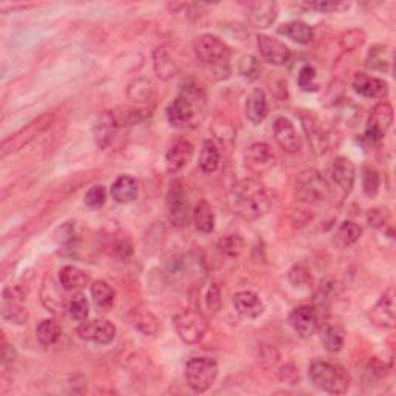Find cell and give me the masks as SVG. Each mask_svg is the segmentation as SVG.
<instances>
[{"label": "cell", "instance_id": "obj_1", "mask_svg": "<svg viewBox=\"0 0 396 396\" xmlns=\"http://www.w3.org/2000/svg\"><path fill=\"white\" fill-rule=\"evenodd\" d=\"M229 206L240 219L254 221L270 211L271 198L260 182L254 178H243L232 186Z\"/></svg>", "mask_w": 396, "mask_h": 396}, {"label": "cell", "instance_id": "obj_2", "mask_svg": "<svg viewBox=\"0 0 396 396\" xmlns=\"http://www.w3.org/2000/svg\"><path fill=\"white\" fill-rule=\"evenodd\" d=\"M194 53L203 67L212 75H219V79H225L229 75L231 48L214 34H200L194 40Z\"/></svg>", "mask_w": 396, "mask_h": 396}, {"label": "cell", "instance_id": "obj_3", "mask_svg": "<svg viewBox=\"0 0 396 396\" xmlns=\"http://www.w3.org/2000/svg\"><path fill=\"white\" fill-rule=\"evenodd\" d=\"M204 106V92L194 82H186L182 93L167 107V121L175 128L194 126L198 111Z\"/></svg>", "mask_w": 396, "mask_h": 396}, {"label": "cell", "instance_id": "obj_4", "mask_svg": "<svg viewBox=\"0 0 396 396\" xmlns=\"http://www.w3.org/2000/svg\"><path fill=\"white\" fill-rule=\"evenodd\" d=\"M308 378L316 389L330 395L347 393L351 384V376L346 368L326 361H313L308 368Z\"/></svg>", "mask_w": 396, "mask_h": 396}, {"label": "cell", "instance_id": "obj_5", "mask_svg": "<svg viewBox=\"0 0 396 396\" xmlns=\"http://www.w3.org/2000/svg\"><path fill=\"white\" fill-rule=\"evenodd\" d=\"M297 200L307 204H322L330 200L331 189L317 170H305L296 180Z\"/></svg>", "mask_w": 396, "mask_h": 396}, {"label": "cell", "instance_id": "obj_6", "mask_svg": "<svg viewBox=\"0 0 396 396\" xmlns=\"http://www.w3.org/2000/svg\"><path fill=\"white\" fill-rule=\"evenodd\" d=\"M219 375V365L212 358H192L186 364L185 378L187 385L197 393L209 390Z\"/></svg>", "mask_w": 396, "mask_h": 396}, {"label": "cell", "instance_id": "obj_7", "mask_svg": "<svg viewBox=\"0 0 396 396\" xmlns=\"http://www.w3.org/2000/svg\"><path fill=\"white\" fill-rule=\"evenodd\" d=\"M174 325L180 339L187 343V346H195V343L200 342L209 329L208 319H206L202 312L194 308L183 309L182 313H178L174 317Z\"/></svg>", "mask_w": 396, "mask_h": 396}, {"label": "cell", "instance_id": "obj_8", "mask_svg": "<svg viewBox=\"0 0 396 396\" xmlns=\"http://www.w3.org/2000/svg\"><path fill=\"white\" fill-rule=\"evenodd\" d=\"M51 123H53V115H42L38 119H34V121H31L27 127L21 128L19 132H16L10 138H6V140L2 143V145H0V157L5 158L6 155L25 148V145L30 144L33 140H36L39 135L48 131L51 127Z\"/></svg>", "mask_w": 396, "mask_h": 396}, {"label": "cell", "instance_id": "obj_9", "mask_svg": "<svg viewBox=\"0 0 396 396\" xmlns=\"http://www.w3.org/2000/svg\"><path fill=\"white\" fill-rule=\"evenodd\" d=\"M169 221L172 226L185 228L189 221V203L182 180H174L167 191Z\"/></svg>", "mask_w": 396, "mask_h": 396}, {"label": "cell", "instance_id": "obj_10", "mask_svg": "<svg viewBox=\"0 0 396 396\" xmlns=\"http://www.w3.org/2000/svg\"><path fill=\"white\" fill-rule=\"evenodd\" d=\"M393 124V107L390 102L383 101L370 111L365 128V140L370 143L381 141Z\"/></svg>", "mask_w": 396, "mask_h": 396}, {"label": "cell", "instance_id": "obj_11", "mask_svg": "<svg viewBox=\"0 0 396 396\" xmlns=\"http://www.w3.org/2000/svg\"><path fill=\"white\" fill-rule=\"evenodd\" d=\"M77 336L82 341L99 343V346H107L114 342L116 336V326L107 319H94L84 321L77 326Z\"/></svg>", "mask_w": 396, "mask_h": 396}, {"label": "cell", "instance_id": "obj_12", "mask_svg": "<svg viewBox=\"0 0 396 396\" xmlns=\"http://www.w3.org/2000/svg\"><path fill=\"white\" fill-rule=\"evenodd\" d=\"M288 322L297 336L302 339H308L316 333L319 319H317V313L313 307L302 305L292 309Z\"/></svg>", "mask_w": 396, "mask_h": 396}, {"label": "cell", "instance_id": "obj_13", "mask_svg": "<svg viewBox=\"0 0 396 396\" xmlns=\"http://www.w3.org/2000/svg\"><path fill=\"white\" fill-rule=\"evenodd\" d=\"M257 47H259L265 61L273 65H285L291 57L290 48L282 40L271 38L268 34H259L257 36Z\"/></svg>", "mask_w": 396, "mask_h": 396}, {"label": "cell", "instance_id": "obj_14", "mask_svg": "<svg viewBox=\"0 0 396 396\" xmlns=\"http://www.w3.org/2000/svg\"><path fill=\"white\" fill-rule=\"evenodd\" d=\"M300 121H302V127L305 131L309 148H312V150L316 155H322L326 150V148H329V138H326L321 121L317 119V116L309 114V111L308 114L300 115Z\"/></svg>", "mask_w": 396, "mask_h": 396}, {"label": "cell", "instance_id": "obj_15", "mask_svg": "<svg viewBox=\"0 0 396 396\" xmlns=\"http://www.w3.org/2000/svg\"><path fill=\"white\" fill-rule=\"evenodd\" d=\"M370 321L380 329H393L395 325V291L393 288L387 290L381 299L370 312Z\"/></svg>", "mask_w": 396, "mask_h": 396}, {"label": "cell", "instance_id": "obj_16", "mask_svg": "<svg viewBox=\"0 0 396 396\" xmlns=\"http://www.w3.org/2000/svg\"><path fill=\"white\" fill-rule=\"evenodd\" d=\"M246 166L254 172L270 170L275 165V157L273 149L266 143H254L248 148L245 153Z\"/></svg>", "mask_w": 396, "mask_h": 396}, {"label": "cell", "instance_id": "obj_17", "mask_svg": "<svg viewBox=\"0 0 396 396\" xmlns=\"http://www.w3.org/2000/svg\"><path fill=\"white\" fill-rule=\"evenodd\" d=\"M194 157V145L185 138H178L170 144L166 153V166L169 172H178L189 165Z\"/></svg>", "mask_w": 396, "mask_h": 396}, {"label": "cell", "instance_id": "obj_18", "mask_svg": "<svg viewBox=\"0 0 396 396\" xmlns=\"http://www.w3.org/2000/svg\"><path fill=\"white\" fill-rule=\"evenodd\" d=\"M274 138L280 148L288 153H296L300 149V140L295 126L288 118L280 116L274 121Z\"/></svg>", "mask_w": 396, "mask_h": 396}, {"label": "cell", "instance_id": "obj_19", "mask_svg": "<svg viewBox=\"0 0 396 396\" xmlns=\"http://www.w3.org/2000/svg\"><path fill=\"white\" fill-rule=\"evenodd\" d=\"M353 89L364 98H384L389 93V85L380 77L358 73L353 79Z\"/></svg>", "mask_w": 396, "mask_h": 396}, {"label": "cell", "instance_id": "obj_20", "mask_svg": "<svg viewBox=\"0 0 396 396\" xmlns=\"http://www.w3.org/2000/svg\"><path fill=\"white\" fill-rule=\"evenodd\" d=\"M232 305H234L236 312L240 316L248 317V319H255V317H259L265 309L262 299L254 291L237 292V295H234V297H232Z\"/></svg>", "mask_w": 396, "mask_h": 396}, {"label": "cell", "instance_id": "obj_21", "mask_svg": "<svg viewBox=\"0 0 396 396\" xmlns=\"http://www.w3.org/2000/svg\"><path fill=\"white\" fill-rule=\"evenodd\" d=\"M248 19L257 28H268L277 19V4L253 2L248 5Z\"/></svg>", "mask_w": 396, "mask_h": 396}, {"label": "cell", "instance_id": "obj_22", "mask_svg": "<svg viewBox=\"0 0 396 396\" xmlns=\"http://www.w3.org/2000/svg\"><path fill=\"white\" fill-rule=\"evenodd\" d=\"M331 178L342 192H350L356 178V169L351 160L347 157L336 158L331 165Z\"/></svg>", "mask_w": 396, "mask_h": 396}, {"label": "cell", "instance_id": "obj_23", "mask_svg": "<svg viewBox=\"0 0 396 396\" xmlns=\"http://www.w3.org/2000/svg\"><path fill=\"white\" fill-rule=\"evenodd\" d=\"M119 124L115 118L114 110H106L98 119V124L94 127V138H97V144L101 149H106L114 141V138L118 132Z\"/></svg>", "mask_w": 396, "mask_h": 396}, {"label": "cell", "instance_id": "obj_24", "mask_svg": "<svg viewBox=\"0 0 396 396\" xmlns=\"http://www.w3.org/2000/svg\"><path fill=\"white\" fill-rule=\"evenodd\" d=\"M245 114L254 126H259L268 115V99L262 89H255L248 94Z\"/></svg>", "mask_w": 396, "mask_h": 396}, {"label": "cell", "instance_id": "obj_25", "mask_svg": "<svg viewBox=\"0 0 396 396\" xmlns=\"http://www.w3.org/2000/svg\"><path fill=\"white\" fill-rule=\"evenodd\" d=\"M110 195L119 204L132 203L138 197V182L131 175L118 177L110 187Z\"/></svg>", "mask_w": 396, "mask_h": 396}, {"label": "cell", "instance_id": "obj_26", "mask_svg": "<svg viewBox=\"0 0 396 396\" xmlns=\"http://www.w3.org/2000/svg\"><path fill=\"white\" fill-rule=\"evenodd\" d=\"M153 68L161 81H169L180 72L178 64L166 47H158L153 51Z\"/></svg>", "mask_w": 396, "mask_h": 396}, {"label": "cell", "instance_id": "obj_27", "mask_svg": "<svg viewBox=\"0 0 396 396\" xmlns=\"http://www.w3.org/2000/svg\"><path fill=\"white\" fill-rule=\"evenodd\" d=\"M59 282L67 291H81L90 283V275L73 265H67L59 271Z\"/></svg>", "mask_w": 396, "mask_h": 396}, {"label": "cell", "instance_id": "obj_28", "mask_svg": "<svg viewBox=\"0 0 396 396\" xmlns=\"http://www.w3.org/2000/svg\"><path fill=\"white\" fill-rule=\"evenodd\" d=\"M131 322L144 336H155L160 331L158 317L145 308H133L131 312Z\"/></svg>", "mask_w": 396, "mask_h": 396}, {"label": "cell", "instance_id": "obj_29", "mask_svg": "<svg viewBox=\"0 0 396 396\" xmlns=\"http://www.w3.org/2000/svg\"><path fill=\"white\" fill-rule=\"evenodd\" d=\"M393 61V53L392 48L387 45H375L370 48L367 59H365V67L368 70L385 73L390 70Z\"/></svg>", "mask_w": 396, "mask_h": 396}, {"label": "cell", "instance_id": "obj_30", "mask_svg": "<svg viewBox=\"0 0 396 396\" xmlns=\"http://www.w3.org/2000/svg\"><path fill=\"white\" fill-rule=\"evenodd\" d=\"M277 33L297 42V44H309V42L314 39V30L309 27L308 23L300 21H292L280 25L277 28Z\"/></svg>", "mask_w": 396, "mask_h": 396}, {"label": "cell", "instance_id": "obj_31", "mask_svg": "<svg viewBox=\"0 0 396 396\" xmlns=\"http://www.w3.org/2000/svg\"><path fill=\"white\" fill-rule=\"evenodd\" d=\"M192 219L195 223V228L202 234H211L215 226V215L212 211V206L208 202H200L194 209Z\"/></svg>", "mask_w": 396, "mask_h": 396}, {"label": "cell", "instance_id": "obj_32", "mask_svg": "<svg viewBox=\"0 0 396 396\" xmlns=\"http://www.w3.org/2000/svg\"><path fill=\"white\" fill-rule=\"evenodd\" d=\"M363 234V229L359 225H356L355 221H343L342 225L338 228V231L334 232L333 242L334 245H338L339 248H348L351 245H355Z\"/></svg>", "mask_w": 396, "mask_h": 396}, {"label": "cell", "instance_id": "obj_33", "mask_svg": "<svg viewBox=\"0 0 396 396\" xmlns=\"http://www.w3.org/2000/svg\"><path fill=\"white\" fill-rule=\"evenodd\" d=\"M198 165H200V169L204 172V174H212V172L219 169L220 152H219L217 144H215L212 140H206L203 143Z\"/></svg>", "mask_w": 396, "mask_h": 396}, {"label": "cell", "instance_id": "obj_34", "mask_svg": "<svg viewBox=\"0 0 396 396\" xmlns=\"http://www.w3.org/2000/svg\"><path fill=\"white\" fill-rule=\"evenodd\" d=\"M115 290L111 288L107 282L98 280L92 285V297L93 302L98 308L109 312V309L115 304Z\"/></svg>", "mask_w": 396, "mask_h": 396}, {"label": "cell", "instance_id": "obj_35", "mask_svg": "<svg viewBox=\"0 0 396 396\" xmlns=\"http://www.w3.org/2000/svg\"><path fill=\"white\" fill-rule=\"evenodd\" d=\"M343 330L336 324H326L322 329V342L326 351L338 353L343 347Z\"/></svg>", "mask_w": 396, "mask_h": 396}, {"label": "cell", "instance_id": "obj_36", "mask_svg": "<svg viewBox=\"0 0 396 396\" xmlns=\"http://www.w3.org/2000/svg\"><path fill=\"white\" fill-rule=\"evenodd\" d=\"M2 317L10 324L22 325L28 321L27 308L16 300H2Z\"/></svg>", "mask_w": 396, "mask_h": 396}, {"label": "cell", "instance_id": "obj_37", "mask_svg": "<svg viewBox=\"0 0 396 396\" xmlns=\"http://www.w3.org/2000/svg\"><path fill=\"white\" fill-rule=\"evenodd\" d=\"M61 334H62L61 326H59L57 322L51 321V319L42 321L36 329V338L42 346H45V347L56 343L59 341V338H61Z\"/></svg>", "mask_w": 396, "mask_h": 396}, {"label": "cell", "instance_id": "obj_38", "mask_svg": "<svg viewBox=\"0 0 396 396\" xmlns=\"http://www.w3.org/2000/svg\"><path fill=\"white\" fill-rule=\"evenodd\" d=\"M243 248H245V242L240 236L223 237L219 240V243H217L219 253L226 257H231V259H236V257L242 254Z\"/></svg>", "mask_w": 396, "mask_h": 396}, {"label": "cell", "instance_id": "obj_39", "mask_svg": "<svg viewBox=\"0 0 396 396\" xmlns=\"http://www.w3.org/2000/svg\"><path fill=\"white\" fill-rule=\"evenodd\" d=\"M238 73L242 75L245 79H248V81L259 79V76L262 73V67H260L259 59L251 56V55L243 56L238 62Z\"/></svg>", "mask_w": 396, "mask_h": 396}, {"label": "cell", "instance_id": "obj_40", "mask_svg": "<svg viewBox=\"0 0 396 396\" xmlns=\"http://www.w3.org/2000/svg\"><path fill=\"white\" fill-rule=\"evenodd\" d=\"M89 312H90L89 300L84 295H81V292L70 300V305H68V313H70L73 321H77V322L87 321Z\"/></svg>", "mask_w": 396, "mask_h": 396}, {"label": "cell", "instance_id": "obj_41", "mask_svg": "<svg viewBox=\"0 0 396 396\" xmlns=\"http://www.w3.org/2000/svg\"><path fill=\"white\" fill-rule=\"evenodd\" d=\"M288 279L296 288H307L312 285L313 275H312V271H309L304 263H299V265L292 266V268L290 270Z\"/></svg>", "mask_w": 396, "mask_h": 396}, {"label": "cell", "instance_id": "obj_42", "mask_svg": "<svg viewBox=\"0 0 396 396\" xmlns=\"http://www.w3.org/2000/svg\"><path fill=\"white\" fill-rule=\"evenodd\" d=\"M381 187V177L380 172L373 167H365L363 174V191L367 197L373 198L380 192Z\"/></svg>", "mask_w": 396, "mask_h": 396}, {"label": "cell", "instance_id": "obj_43", "mask_svg": "<svg viewBox=\"0 0 396 396\" xmlns=\"http://www.w3.org/2000/svg\"><path fill=\"white\" fill-rule=\"evenodd\" d=\"M297 84L304 92H317L319 90V84L316 81V70L313 65H304L299 70L297 75Z\"/></svg>", "mask_w": 396, "mask_h": 396}, {"label": "cell", "instance_id": "obj_44", "mask_svg": "<svg viewBox=\"0 0 396 396\" xmlns=\"http://www.w3.org/2000/svg\"><path fill=\"white\" fill-rule=\"evenodd\" d=\"M365 42V33L363 30H348L339 38V44L343 50L353 51L363 47Z\"/></svg>", "mask_w": 396, "mask_h": 396}, {"label": "cell", "instance_id": "obj_45", "mask_svg": "<svg viewBox=\"0 0 396 396\" xmlns=\"http://www.w3.org/2000/svg\"><path fill=\"white\" fill-rule=\"evenodd\" d=\"M150 93H152V84L149 81H145V79L133 81L131 84V87H128V92H127L128 98H131L132 101H136V102L149 99Z\"/></svg>", "mask_w": 396, "mask_h": 396}, {"label": "cell", "instance_id": "obj_46", "mask_svg": "<svg viewBox=\"0 0 396 396\" xmlns=\"http://www.w3.org/2000/svg\"><path fill=\"white\" fill-rule=\"evenodd\" d=\"M107 200V192H106V187L104 186H93L90 187L87 194H85V204L89 206L92 209H99L104 206Z\"/></svg>", "mask_w": 396, "mask_h": 396}, {"label": "cell", "instance_id": "obj_47", "mask_svg": "<svg viewBox=\"0 0 396 396\" xmlns=\"http://www.w3.org/2000/svg\"><path fill=\"white\" fill-rule=\"evenodd\" d=\"M309 8L319 13H341L350 8L348 2H313L308 4Z\"/></svg>", "mask_w": 396, "mask_h": 396}, {"label": "cell", "instance_id": "obj_48", "mask_svg": "<svg viewBox=\"0 0 396 396\" xmlns=\"http://www.w3.org/2000/svg\"><path fill=\"white\" fill-rule=\"evenodd\" d=\"M206 305H208L209 312L212 313H217L221 308V291L215 283H212L208 292H206Z\"/></svg>", "mask_w": 396, "mask_h": 396}, {"label": "cell", "instance_id": "obj_49", "mask_svg": "<svg viewBox=\"0 0 396 396\" xmlns=\"http://www.w3.org/2000/svg\"><path fill=\"white\" fill-rule=\"evenodd\" d=\"M56 238L59 245H70L75 240V229L72 225H64L62 228H59L56 232Z\"/></svg>", "mask_w": 396, "mask_h": 396}, {"label": "cell", "instance_id": "obj_50", "mask_svg": "<svg viewBox=\"0 0 396 396\" xmlns=\"http://www.w3.org/2000/svg\"><path fill=\"white\" fill-rule=\"evenodd\" d=\"M115 253L121 260H128L133 254V248H132L131 242H127V240H121V242L116 243Z\"/></svg>", "mask_w": 396, "mask_h": 396}, {"label": "cell", "instance_id": "obj_51", "mask_svg": "<svg viewBox=\"0 0 396 396\" xmlns=\"http://www.w3.org/2000/svg\"><path fill=\"white\" fill-rule=\"evenodd\" d=\"M385 212H383V209H373L372 212H370L368 215V221H370V225H373V226H380L383 225V223L385 221Z\"/></svg>", "mask_w": 396, "mask_h": 396}, {"label": "cell", "instance_id": "obj_52", "mask_svg": "<svg viewBox=\"0 0 396 396\" xmlns=\"http://www.w3.org/2000/svg\"><path fill=\"white\" fill-rule=\"evenodd\" d=\"M16 358V350L13 346H8V343H5L4 346V350H2V359H4V364H10L13 363Z\"/></svg>", "mask_w": 396, "mask_h": 396}]
</instances>
